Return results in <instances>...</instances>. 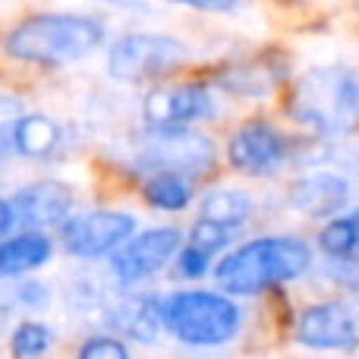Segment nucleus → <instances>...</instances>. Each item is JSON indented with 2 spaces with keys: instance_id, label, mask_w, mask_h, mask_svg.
Here are the masks:
<instances>
[{
  "instance_id": "f8f14e48",
  "label": "nucleus",
  "mask_w": 359,
  "mask_h": 359,
  "mask_svg": "<svg viewBox=\"0 0 359 359\" xmlns=\"http://www.w3.org/2000/svg\"><path fill=\"white\" fill-rule=\"evenodd\" d=\"M177 246H180V233L174 227H155L126 243V249L114 259V271H117V278L123 284L142 280L151 271H158L177 252Z\"/></svg>"
},
{
  "instance_id": "412c9836",
  "label": "nucleus",
  "mask_w": 359,
  "mask_h": 359,
  "mask_svg": "<svg viewBox=\"0 0 359 359\" xmlns=\"http://www.w3.org/2000/svg\"><path fill=\"white\" fill-rule=\"evenodd\" d=\"M227 240H230V230L221 227V224L205 221V217H198L196 227H192V246H198L202 252H208V255L217 252Z\"/></svg>"
},
{
  "instance_id": "4be33fe9",
  "label": "nucleus",
  "mask_w": 359,
  "mask_h": 359,
  "mask_svg": "<svg viewBox=\"0 0 359 359\" xmlns=\"http://www.w3.org/2000/svg\"><path fill=\"white\" fill-rule=\"evenodd\" d=\"M79 359H130V353L114 337H92V341L82 344Z\"/></svg>"
},
{
  "instance_id": "ddd939ff",
  "label": "nucleus",
  "mask_w": 359,
  "mask_h": 359,
  "mask_svg": "<svg viewBox=\"0 0 359 359\" xmlns=\"http://www.w3.org/2000/svg\"><path fill=\"white\" fill-rule=\"evenodd\" d=\"M4 142L6 151H19L25 158H48L60 142V130L50 117L29 114L4 126Z\"/></svg>"
},
{
  "instance_id": "4468645a",
  "label": "nucleus",
  "mask_w": 359,
  "mask_h": 359,
  "mask_svg": "<svg viewBox=\"0 0 359 359\" xmlns=\"http://www.w3.org/2000/svg\"><path fill=\"white\" fill-rule=\"evenodd\" d=\"M347 183L334 174H316L306 177L293 186L290 202L299 211H306L309 217H322V215H334L347 205Z\"/></svg>"
},
{
  "instance_id": "aec40b11",
  "label": "nucleus",
  "mask_w": 359,
  "mask_h": 359,
  "mask_svg": "<svg viewBox=\"0 0 359 359\" xmlns=\"http://www.w3.org/2000/svg\"><path fill=\"white\" fill-rule=\"evenodd\" d=\"M50 341H54L50 328H44V325H38V322H25V325H19L16 334H13V356L41 359L44 350L50 347Z\"/></svg>"
},
{
  "instance_id": "f03ea898",
  "label": "nucleus",
  "mask_w": 359,
  "mask_h": 359,
  "mask_svg": "<svg viewBox=\"0 0 359 359\" xmlns=\"http://www.w3.org/2000/svg\"><path fill=\"white\" fill-rule=\"evenodd\" d=\"M309 268V246L293 236H265L230 252L217 265V287L227 293H259L293 280Z\"/></svg>"
},
{
  "instance_id": "1a4fd4ad",
  "label": "nucleus",
  "mask_w": 359,
  "mask_h": 359,
  "mask_svg": "<svg viewBox=\"0 0 359 359\" xmlns=\"http://www.w3.org/2000/svg\"><path fill=\"white\" fill-rule=\"evenodd\" d=\"M297 341L316 350H344L359 344V309L353 303H322L299 316Z\"/></svg>"
},
{
  "instance_id": "f257e3e1",
  "label": "nucleus",
  "mask_w": 359,
  "mask_h": 359,
  "mask_svg": "<svg viewBox=\"0 0 359 359\" xmlns=\"http://www.w3.org/2000/svg\"><path fill=\"white\" fill-rule=\"evenodd\" d=\"M4 44L13 60L60 67L95 54L104 44V25L76 13H35L13 25Z\"/></svg>"
},
{
  "instance_id": "6ab92c4d",
  "label": "nucleus",
  "mask_w": 359,
  "mask_h": 359,
  "mask_svg": "<svg viewBox=\"0 0 359 359\" xmlns=\"http://www.w3.org/2000/svg\"><path fill=\"white\" fill-rule=\"evenodd\" d=\"M359 246V215L356 217H344V221H331L322 233V249L328 255H350Z\"/></svg>"
},
{
  "instance_id": "9b49d317",
  "label": "nucleus",
  "mask_w": 359,
  "mask_h": 359,
  "mask_svg": "<svg viewBox=\"0 0 359 359\" xmlns=\"http://www.w3.org/2000/svg\"><path fill=\"white\" fill-rule=\"evenodd\" d=\"M287 155V142L271 123L265 120H252V123L240 126L230 139V164L243 174L265 177L280 168Z\"/></svg>"
},
{
  "instance_id": "7ed1b4c3",
  "label": "nucleus",
  "mask_w": 359,
  "mask_h": 359,
  "mask_svg": "<svg viewBox=\"0 0 359 359\" xmlns=\"http://www.w3.org/2000/svg\"><path fill=\"white\" fill-rule=\"evenodd\" d=\"M293 117L318 133L359 126V73L344 67L306 73L293 95Z\"/></svg>"
},
{
  "instance_id": "6e6552de",
  "label": "nucleus",
  "mask_w": 359,
  "mask_h": 359,
  "mask_svg": "<svg viewBox=\"0 0 359 359\" xmlns=\"http://www.w3.org/2000/svg\"><path fill=\"white\" fill-rule=\"evenodd\" d=\"M73 208V192L63 183H32L0 205V233L10 236L16 224L50 227L60 224Z\"/></svg>"
},
{
  "instance_id": "f3484780",
  "label": "nucleus",
  "mask_w": 359,
  "mask_h": 359,
  "mask_svg": "<svg viewBox=\"0 0 359 359\" xmlns=\"http://www.w3.org/2000/svg\"><path fill=\"white\" fill-rule=\"evenodd\" d=\"M142 192H145V198L161 211H180L192 196L189 183H186L180 174H151L145 180Z\"/></svg>"
},
{
  "instance_id": "20e7f679",
  "label": "nucleus",
  "mask_w": 359,
  "mask_h": 359,
  "mask_svg": "<svg viewBox=\"0 0 359 359\" xmlns=\"http://www.w3.org/2000/svg\"><path fill=\"white\" fill-rule=\"evenodd\" d=\"M161 312L170 334L192 347H217V344L230 341L240 325V309L227 297L202 290L177 293V297L164 299Z\"/></svg>"
},
{
  "instance_id": "dca6fc26",
  "label": "nucleus",
  "mask_w": 359,
  "mask_h": 359,
  "mask_svg": "<svg viewBox=\"0 0 359 359\" xmlns=\"http://www.w3.org/2000/svg\"><path fill=\"white\" fill-rule=\"evenodd\" d=\"M252 215V202L243 192H211L208 198L202 202V217L211 224H221V227L233 230L236 224H243L246 217Z\"/></svg>"
},
{
  "instance_id": "2eb2a0df",
  "label": "nucleus",
  "mask_w": 359,
  "mask_h": 359,
  "mask_svg": "<svg viewBox=\"0 0 359 359\" xmlns=\"http://www.w3.org/2000/svg\"><path fill=\"white\" fill-rule=\"evenodd\" d=\"M50 255V240L41 233H22L16 240H6L0 249V271L10 278V274H22L32 268L44 265Z\"/></svg>"
},
{
  "instance_id": "9d476101",
  "label": "nucleus",
  "mask_w": 359,
  "mask_h": 359,
  "mask_svg": "<svg viewBox=\"0 0 359 359\" xmlns=\"http://www.w3.org/2000/svg\"><path fill=\"white\" fill-rule=\"evenodd\" d=\"M136 221L130 215H117V211H92V215H79L67 221L63 227V243L73 255L82 259H95V255L111 252L114 246L126 243L133 233Z\"/></svg>"
},
{
  "instance_id": "5701e85b",
  "label": "nucleus",
  "mask_w": 359,
  "mask_h": 359,
  "mask_svg": "<svg viewBox=\"0 0 359 359\" xmlns=\"http://www.w3.org/2000/svg\"><path fill=\"white\" fill-rule=\"evenodd\" d=\"M177 268H180V274H186V278H198V274H205V268H208V252H202L198 246L189 243V249L180 252Z\"/></svg>"
},
{
  "instance_id": "39448f33",
  "label": "nucleus",
  "mask_w": 359,
  "mask_h": 359,
  "mask_svg": "<svg viewBox=\"0 0 359 359\" xmlns=\"http://www.w3.org/2000/svg\"><path fill=\"white\" fill-rule=\"evenodd\" d=\"M186 60V44L170 35L133 32L123 35L107 54V73L120 82H142L170 73Z\"/></svg>"
},
{
  "instance_id": "b1692460",
  "label": "nucleus",
  "mask_w": 359,
  "mask_h": 359,
  "mask_svg": "<svg viewBox=\"0 0 359 359\" xmlns=\"http://www.w3.org/2000/svg\"><path fill=\"white\" fill-rule=\"evenodd\" d=\"M164 4L192 6V10H205V13H230L240 6V0H164Z\"/></svg>"
},
{
  "instance_id": "423d86ee",
  "label": "nucleus",
  "mask_w": 359,
  "mask_h": 359,
  "mask_svg": "<svg viewBox=\"0 0 359 359\" xmlns=\"http://www.w3.org/2000/svg\"><path fill=\"white\" fill-rule=\"evenodd\" d=\"M139 161L155 174H208L215 168V145L192 130H151L142 139Z\"/></svg>"
},
{
  "instance_id": "0eeeda50",
  "label": "nucleus",
  "mask_w": 359,
  "mask_h": 359,
  "mask_svg": "<svg viewBox=\"0 0 359 359\" xmlns=\"http://www.w3.org/2000/svg\"><path fill=\"white\" fill-rule=\"evenodd\" d=\"M145 123L151 130H183L189 123L215 117V98L198 82H180V86H161L149 92L142 104Z\"/></svg>"
},
{
  "instance_id": "a211bd4d",
  "label": "nucleus",
  "mask_w": 359,
  "mask_h": 359,
  "mask_svg": "<svg viewBox=\"0 0 359 359\" xmlns=\"http://www.w3.org/2000/svg\"><path fill=\"white\" fill-rule=\"evenodd\" d=\"M164 322V312L161 306H155L151 299L139 297V299H130L123 306V318H120V328L126 334H133L136 341H155L158 334V325Z\"/></svg>"
}]
</instances>
